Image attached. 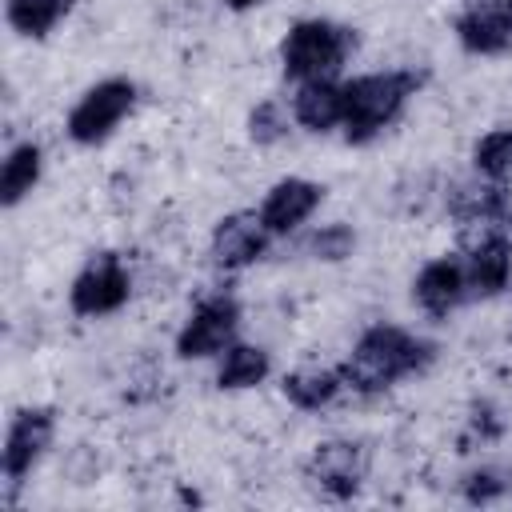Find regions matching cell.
<instances>
[{
    "instance_id": "6da1fadb",
    "label": "cell",
    "mask_w": 512,
    "mask_h": 512,
    "mask_svg": "<svg viewBox=\"0 0 512 512\" xmlns=\"http://www.w3.org/2000/svg\"><path fill=\"white\" fill-rule=\"evenodd\" d=\"M436 356H440V344L432 336L396 320H372L352 336L348 352L340 356V372L352 396L376 400L400 388L404 380L428 376Z\"/></svg>"
},
{
    "instance_id": "7a4b0ae2",
    "label": "cell",
    "mask_w": 512,
    "mask_h": 512,
    "mask_svg": "<svg viewBox=\"0 0 512 512\" xmlns=\"http://www.w3.org/2000/svg\"><path fill=\"white\" fill-rule=\"evenodd\" d=\"M428 72L424 68H368L356 76H344V128L340 140L348 148H368L376 144L384 132H392L408 104L424 92Z\"/></svg>"
},
{
    "instance_id": "3957f363",
    "label": "cell",
    "mask_w": 512,
    "mask_h": 512,
    "mask_svg": "<svg viewBox=\"0 0 512 512\" xmlns=\"http://www.w3.org/2000/svg\"><path fill=\"white\" fill-rule=\"evenodd\" d=\"M360 52V28L332 16H300L284 28L276 44V64L288 84L300 80H340Z\"/></svg>"
},
{
    "instance_id": "277c9868",
    "label": "cell",
    "mask_w": 512,
    "mask_h": 512,
    "mask_svg": "<svg viewBox=\"0 0 512 512\" xmlns=\"http://www.w3.org/2000/svg\"><path fill=\"white\" fill-rule=\"evenodd\" d=\"M136 108H140V84L132 76H100L68 104L64 140L72 148L96 152L136 116Z\"/></svg>"
},
{
    "instance_id": "5b68a950",
    "label": "cell",
    "mask_w": 512,
    "mask_h": 512,
    "mask_svg": "<svg viewBox=\"0 0 512 512\" xmlns=\"http://www.w3.org/2000/svg\"><path fill=\"white\" fill-rule=\"evenodd\" d=\"M240 324H244V304L232 288H208L200 292L184 320L172 332V356L184 364H212L232 340H240Z\"/></svg>"
},
{
    "instance_id": "8992f818",
    "label": "cell",
    "mask_w": 512,
    "mask_h": 512,
    "mask_svg": "<svg viewBox=\"0 0 512 512\" xmlns=\"http://www.w3.org/2000/svg\"><path fill=\"white\" fill-rule=\"evenodd\" d=\"M132 296H136V276H132L128 256L116 248H92L72 272L64 304L76 320H108L124 312Z\"/></svg>"
},
{
    "instance_id": "52a82bcc",
    "label": "cell",
    "mask_w": 512,
    "mask_h": 512,
    "mask_svg": "<svg viewBox=\"0 0 512 512\" xmlns=\"http://www.w3.org/2000/svg\"><path fill=\"white\" fill-rule=\"evenodd\" d=\"M60 436V412L52 404H20L8 416L4 428V448H0V476H4V500L16 496V488H24L32 480V472L48 460V452L56 448Z\"/></svg>"
},
{
    "instance_id": "ba28073f",
    "label": "cell",
    "mask_w": 512,
    "mask_h": 512,
    "mask_svg": "<svg viewBox=\"0 0 512 512\" xmlns=\"http://www.w3.org/2000/svg\"><path fill=\"white\" fill-rule=\"evenodd\" d=\"M444 212L456 224V244L480 236L512 240V184H492L468 172L444 188Z\"/></svg>"
},
{
    "instance_id": "9c48e42d",
    "label": "cell",
    "mask_w": 512,
    "mask_h": 512,
    "mask_svg": "<svg viewBox=\"0 0 512 512\" xmlns=\"http://www.w3.org/2000/svg\"><path fill=\"white\" fill-rule=\"evenodd\" d=\"M304 484L328 500V504H348L364 492L368 484V448L352 436H324L308 448L304 456Z\"/></svg>"
},
{
    "instance_id": "30bf717a",
    "label": "cell",
    "mask_w": 512,
    "mask_h": 512,
    "mask_svg": "<svg viewBox=\"0 0 512 512\" xmlns=\"http://www.w3.org/2000/svg\"><path fill=\"white\" fill-rule=\"evenodd\" d=\"M272 232L264 228L260 212L256 208H232L224 216L212 220L208 228V264L220 272V276H240L248 268H256L268 252H272Z\"/></svg>"
},
{
    "instance_id": "8fae6325",
    "label": "cell",
    "mask_w": 512,
    "mask_h": 512,
    "mask_svg": "<svg viewBox=\"0 0 512 512\" xmlns=\"http://www.w3.org/2000/svg\"><path fill=\"white\" fill-rule=\"evenodd\" d=\"M408 300H412V308H416L424 320H432V324H444V320H452L464 304H472L460 248L428 256V260L412 272V280H408Z\"/></svg>"
},
{
    "instance_id": "7c38bea8",
    "label": "cell",
    "mask_w": 512,
    "mask_h": 512,
    "mask_svg": "<svg viewBox=\"0 0 512 512\" xmlns=\"http://www.w3.org/2000/svg\"><path fill=\"white\" fill-rule=\"evenodd\" d=\"M324 200H328V188L320 180L292 172V176H280L264 188L256 212H260L264 228L272 232V240H292L320 216Z\"/></svg>"
},
{
    "instance_id": "4fadbf2b",
    "label": "cell",
    "mask_w": 512,
    "mask_h": 512,
    "mask_svg": "<svg viewBox=\"0 0 512 512\" xmlns=\"http://www.w3.org/2000/svg\"><path fill=\"white\" fill-rule=\"evenodd\" d=\"M452 40L472 60L512 56V0H464L452 12Z\"/></svg>"
},
{
    "instance_id": "5bb4252c",
    "label": "cell",
    "mask_w": 512,
    "mask_h": 512,
    "mask_svg": "<svg viewBox=\"0 0 512 512\" xmlns=\"http://www.w3.org/2000/svg\"><path fill=\"white\" fill-rule=\"evenodd\" d=\"M464 256V276H468V296L472 304L500 300L512 288V240L504 236H480L456 244Z\"/></svg>"
},
{
    "instance_id": "9a60e30c",
    "label": "cell",
    "mask_w": 512,
    "mask_h": 512,
    "mask_svg": "<svg viewBox=\"0 0 512 512\" xmlns=\"http://www.w3.org/2000/svg\"><path fill=\"white\" fill-rule=\"evenodd\" d=\"M288 108H292L296 132L336 136L344 128V76L340 80H300V84H292Z\"/></svg>"
},
{
    "instance_id": "2e32d148",
    "label": "cell",
    "mask_w": 512,
    "mask_h": 512,
    "mask_svg": "<svg viewBox=\"0 0 512 512\" xmlns=\"http://www.w3.org/2000/svg\"><path fill=\"white\" fill-rule=\"evenodd\" d=\"M344 392H348V384H344L340 364L304 360V364L280 372V396H284V404L296 408V412H304V416L328 412Z\"/></svg>"
},
{
    "instance_id": "e0dca14e",
    "label": "cell",
    "mask_w": 512,
    "mask_h": 512,
    "mask_svg": "<svg viewBox=\"0 0 512 512\" xmlns=\"http://www.w3.org/2000/svg\"><path fill=\"white\" fill-rule=\"evenodd\" d=\"M272 372H276V360H272V352L264 348V344H256V340H232L216 360H212V384H216V392H228V396H236V392H256L260 384H268L272 380Z\"/></svg>"
},
{
    "instance_id": "ac0fdd59",
    "label": "cell",
    "mask_w": 512,
    "mask_h": 512,
    "mask_svg": "<svg viewBox=\"0 0 512 512\" xmlns=\"http://www.w3.org/2000/svg\"><path fill=\"white\" fill-rule=\"evenodd\" d=\"M44 168H48V152L36 136L12 140L4 148V160H0V208L16 212L24 200H32V192L44 180Z\"/></svg>"
},
{
    "instance_id": "d6986e66",
    "label": "cell",
    "mask_w": 512,
    "mask_h": 512,
    "mask_svg": "<svg viewBox=\"0 0 512 512\" xmlns=\"http://www.w3.org/2000/svg\"><path fill=\"white\" fill-rule=\"evenodd\" d=\"M76 0H4V24L16 40H48L72 16Z\"/></svg>"
},
{
    "instance_id": "ffe728a7",
    "label": "cell",
    "mask_w": 512,
    "mask_h": 512,
    "mask_svg": "<svg viewBox=\"0 0 512 512\" xmlns=\"http://www.w3.org/2000/svg\"><path fill=\"white\" fill-rule=\"evenodd\" d=\"M296 240V252L304 256V260H312V264H344V260H352L356 256V248H360V232H356V224H348V220H320V224H308L300 236H292Z\"/></svg>"
},
{
    "instance_id": "44dd1931",
    "label": "cell",
    "mask_w": 512,
    "mask_h": 512,
    "mask_svg": "<svg viewBox=\"0 0 512 512\" xmlns=\"http://www.w3.org/2000/svg\"><path fill=\"white\" fill-rule=\"evenodd\" d=\"M468 172L492 184H512V124H492L468 144Z\"/></svg>"
},
{
    "instance_id": "7402d4cb",
    "label": "cell",
    "mask_w": 512,
    "mask_h": 512,
    "mask_svg": "<svg viewBox=\"0 0 512 512\" xmlns=\"http://www.w3.org/2000/svg\"><path fill=\"white\" fill-rule=\"evenodd\" d=\"M456 496L472 508L504 504L512 500V468L500 460H476L456 476Z\"/></svg>"
},
{
    "instance_id": "603a6c76",
    "label": "cell",
    "mask_w": 512,
    "mask_h": 512,
    "mask_svg": "<svg viewBox=\"0 0 512 512\" xmlns=\"http://www.w3.org/2000/svg\"><path fill=\"white\" fill-rule=\"evenodd\" d=\"M296 132L288 96H260L244 116V136L252 148H280Z\"/></svg>"
},
{
    "instance_id": "cb8c5ba5",
    "label": "cell",
    "mask_w": 512,
    "mask_h": 512,
    "mask_svg": "<svg viewBox=\"0 0 512 512\" xmlns=\"http://www.w3.org/2000/svg\"><path fill=\"white\" fill-rule=\"evenodd\" d=\"M464 428H468V436H472L476 444H492V440H500V432H504L500 408H496L492 400H472Z\"/></svg>"
},
{
    "instance_id": "d4e9b609",
    "label": "cell",
    "mask_w": 512,
    "mask_h": 512,
    "mask_svg": "<svg viewBox=\"0 0 512 512\" xmlns=\"http://www.w3.org/2000/svg\"><path fill=\"white\" fill-rule=\"evenodd\" d=\"M268 0H220V8L224 12H236V16H244V12H256V8H264Z\"/></svg>"
}]
</instances>
